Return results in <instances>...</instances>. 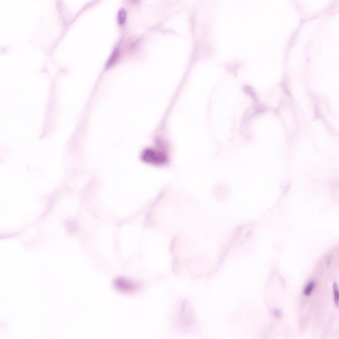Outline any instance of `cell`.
Wrapping results in <instances>:
<instances>
[{
    "mask_svg": "<svg viewBox=\"0 0 339 339\" xmlns=\"http://www.w3.org/2000/svg\"><path fill=\"white\" fill-rule=\"evenodd\" d=\"M119 56V52L118 49H115L108 59L106 64V68L107 69L109 68L115 64L117 61Z\"/></svg>",
    "mask_w": 339,
    "mask_h": 339,
    "instance_id": "2",
    "label": "cell"
},
{
    "mask_svg": "<svg viewBox=\"0 0 339 339\" xmlns=\"http://www.w3.org/2000/svg\"><path fill=\"white\" fill-rule=\"evenodd\" d=\"M126 16V13L124 9L122 8L119 10L118 14V21L119 24L122 25L124 23Z\"/></svg>",
    "mask_w": 339,
    "mask_h": 339,
    "instance_id": "5",
    "label": "cell"
},
{
    "mask_svg": "<svg viewBox=\"0 0 339 339\" xmlns=\"http://www.w3.org/2000/svg\"><path fill=\"white\" fill-rule=\"evenodd\" d=\"M244 89L246 94L250 96L255 102H258V96L252 87L248 85H245L244 87Z\"/></svg>",
    "mask_w": 339,
    "mask_h": 339,
    "instance_id": "3",
    "label": "cell"
},
{
    "mask_svg": "<svg viewBox=\"0 0 339 339\" xmlns=\"http://www.w3.org/2000/svg\"><path fill=\"white\" fill-rule=\"evenodd\" d=\"M315 286V282L314 281H311L309 282L304 289L303 293L304 295L306 296H310Z\"/></svg>",
    "mask_w": 339,
    "mask_h": 339,
    "instance_id": "4",
    "label": "cell"
},
{
    "mask_svg": "<svg viewBox=\"0 0 339 339\" xmlns=\"http://www.w3.org/2000/svg\"><path fill=\"white\" fill-rule=\"evenodd\" d=\"M113 285L118 291L126 293H131L140 289V283L124 277H119L113 281Z\"/></svg>",
    "mask_w": 339,
    "mask_h": 339,
    "instance_id": "1",
    "label": "cell"
},
{
    "mask_svg": "<svg viewBox=\"0 0 339 339\" xmlns=\"http://www.w3.org/2000/svg\"><path fill=\"white\" fill-rule=\"evenodd\" d=\"M333 292L335 304L337 307H338L339 291L337 283L335 282L333 285Z\"/></svg>",
    "mask_w": 339,
    "mask_h": 339,
    "instance_id": "6",
    "label": "cell"
},
{
    "mask_svg": "<svg viewBox=\"0 0 339 339\" xmlns=\"http://www.w3.org/2000/svg\"><path fill=\"white\" fill-rule=\"evenodd\" d=\"M273 314L275 317L277 318H280L282 315L281 311L278 309H275L273 311Z\"/></svg>",
    "mask_w": 339,
    "mask_h": 339,
    "instance_id": "7",
    "label": "cell"
}]
</instances>
